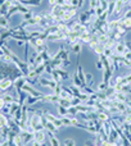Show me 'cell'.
<instances>
[{
	"label": "cell",
	"instance_id": "1",
	"mask_svg": "<svg viewBox=\"0 0 131 146\" xmlns=\"http://www.w3.org/2000/svg\"><path fill=\"white\" fill-rule=\"evenodd\" d=\"M22 91H23V92H26L27 95H30V96H37V98L45 95V94H43L41 91H37L35 87H33V86L28 85V83H25V85L22 86Z\"/></svg>",
	"mask_w": 131,
	"mask_h": 146
},
{
	"label": "cell",
	"instance_id": "2",
	"mask_svg": "<svg viewBox=\"0 0 131 146\" xmlns=\"http://www.w3.org/2000/svg\"><path fill=\"white\" fill-rule=\"evenodd\" d=\"M59 100H61V98H59L58 95H55V94H45V95L41 98V101H43V103L55 104V105H58Z\"/></svg>",
	"mask_w": 131,
	"mask_h": 146
},
{
	"label": "cell",
	"instance_id": "3",
	"mask_svg": "<svg viewBox=\"0 0 131 146\" xmlns=\"http://www.w3.org/2000/svg\"><path fill=\"white\" fill-rule=\"evenodd\" d=\"M39 83H40L41 86H45V87H49L50 90H55V87H57V85L58 83L55 82V81L53 80V78H45V77H43L41 76L40 77V81H39Z\"/></svg>",
	"mask_w": 131,
	"mask_h": 146
},
{
	"label": "cell",
	"instance_id": "4",
	"mask_svg": "<svg viewBox=\"0 0 131 146\" xmlns=\"http://www.w3.org/2000/svg\"><path fill=\"white\" fill-rule=\"evenodd\" d=\"M12 87H14V82H13V80L10 77L4 78V80L1 81V83H0V91H1V92H7V91Z\"/></svg>",
	"mask_w": 131,
	"mask_h": 146
},
{
	"label": "cell",
	"instance_id": "5",
	"mask_svg": "<svg viewBox=\"0 0 131 146\" xmlns=\"http://www.w3.org/2000/svg\"><path fill=\"white\" fill-rule=\"evenodd\" d=\"M45 118H46V121L51 122V123H53L54 126L57 127V128H61V127H63V123H62L61 118H57L55 115H53V114H50V113H49V111L45 114Z\"/></svg>",
	"mask_w": 131,
	"mask_h": 146
},
{
	"label": "cell",
	"instance_id": "6",
	"mask_svg": "<svg viewBox=\"0 0 131 146\" xmlns=\"http://www.w3.org/2000/svg\"><path fill=\"white\" fill-rule=\"evenodd\" d=\"M46 135H48V132L46 131H36V132H33V141L39 142V144H44V142H45V139H46Z\"/></svg>",
	"mask_w": 131,
	"mask_h": 146
},
{
	"label": "cell",
	"instance_id": "7",
	"mask_svg": "<svg viewBox=\"0 0 131 146\" xmlns=\"http://www.w3.org/2000/svg\"><path fill=\"white\" fill-rule=\"evenodd\" d=\"M21 137H22V141H23V146L31 144L33 141V133H30L28 131H22L21 132Z\"/></svg>",
	"mask_w": 131,
	"mask_h": 146
},
{
	"label": "cell",
	"instance_id": "8",
	"mask_svg": "<svg viewBox=\"0 0 131 146\" xmlns=\"http://www.w3.org/2000/svg\"><path fill=\"white\" fill-rule=\"evenodd\" d=\"M113 51H114V54H116V55H124V54L127 51V49H126V46H125L124 41H118V42L116 44V46H114Z\"/></svg>",
	"mask_w": 131,
	"mask_h": 146
},
{
	"label": "cell",
	"instance_id": "9",
	"mask_svg": "<svg viewBox=\"0 0 131 146\" xmlns=\"http://www.w3.org/2000/svg\"><path fill=\"white\" fill-rule=\"evenodd\" d=\"M76 14H77V9L67 10V12H64L62 21H64V22H70V21H72V19H73V17H75Z\"/></svg>",
	"mask_w": 131,
	"mask_h": 146
},
{
	"label": "cell",
	"instance_id": "10",
	"mask_svg": "<svg viewBox=\"0 0 131 146\" xmlns=\"http://www.w3.org/2000/svg\"><path fill=\"white\" fill-rule=\"evenodd\" d=\"M41 98L43 96H40V98H37V96H30L28 95L27 96V99H26V105H28V106H32V105H35V104H37V103H40L41 101Z\"/></svg>",
	"mask_w": 131,
	"mask_h": 146
},
{
	"label": "cell",
	"instance_id": "11",
	"mask_svg": "<svg viewBox=\"0 0 131 146\" xmlns=\"http://www.w3.org/2000/svg\"><path fill=\"white\" fill-rule=\"evenodd\" d=\"M10 7H12V1H10V0H7V1L0 7V15H7V13H8V10L10 9Z\"/></svg>",
	"mask_w": 131,
	"mask_h": 146
},
{
	"label": "cell",
	"instance_id": "12",
	"mask_svg": "<svg viewBox=\"0 0 131 146\" xmlns=\"http://www.w3.org/2000/svg\"><path fill=\"white\" fill-rule=\"evenodd\" d=\"M48 139H49V142H50L51 146H61V142H59V140L55 137V133L48 132Z\"/></svg>",
	"mask_w": 131,
	"mask_h": 146
},
{
	"label": "cell",
	"instance_id": "13",
	"mask_svg": "<svg viewBox=\"0 0 131 146\" xmlns=\"http://www.w3.org/2000/svg\"><path fill=\"white\" fill-rule=\"evenodd\" d=\"M91 36L93 33L91 32H85V33H80V42L81 44H89L91 41Z\"/></svg>",
	"mask_w": 131,
	"mask_h": 146
},
{
	"label": "cell",
	"instance_id": "14",
	"mask_svg": "<svg viewBox=\"0 0 131 146\" xmlns=\"http://www.w3.org/2000/svg\"><path fill=\"white\" fill-rule=\"evenodd\" d=\"M44 127H45L46 132H53V133H57V132H58V129H59V128H57V127L54 126L51 122H49V121H46L45 123H44Z\"/></svg>",
	"mask_w": 131,
	"mask_h": 146
},
{
	"label": "cell",
	"instance_id": "15",
	"mask_svg": "<svg viewBox=\"0 0 131 146\" xmlns=\"http://www.w3.org/2000/svg\"><path fill=\"white\" fill-rule=\"evenodd\" d=\"M7 15H0V28L3 30H9V22H8Z\"/></svg>",
	"mask_w": 131,
	"mask_h": 146
},
{
	"label": "cell",
	"instance_id": "16",
	"mask_svg": "<svg viewBox=\"0 0 131 146\" xmlns=\"http://www.w3.org/2000/svg\"><path fill=\"white\" fill-rule=\"evenodd\" d=\"M104 50H106V46H104V44L99 42L98 45H96V48L94 49V53H95L98 56H100V55H103V54H104Z\"/></svg>",
	"mask_w": 131,
	"mask_h": 146
},
{
	"label": "cell",
	"instance_id": "17",
	"mask_svg": "<svg viewBox=\"0 0 131 146\" xmlns=\"http://www.w3.org/2000/svg\"><path fill=\"white\" fill-rule=\"evenodd\" d=\"M124 1L122 0H116V7H114V15H120L122 10V7H124Z\"/></svg>",
	"mask_w": 131,
	"mask_h": 146
},
{
	"label": "cell",
	"instance_id": "18",
	"mask_svg": "<svg viewBox=\"0 0 131 146\" xmlns=\"http://www.w3.org/2000/svg\"><path fill=\"white\" fill-rule=\"evenodd\" d=\"M55 71L59 74V77H61L62 81H63V80H68V78H70V74H68L67 71H66L64 68H58V69H55Z\"/></svg>",
	"mask_w": 131,
	"mask_h": 146
},
{
	"label": "cell",
	"instance_id": "19",
	"mask_svg": "<svg viewBox=\"0 0 131 146\" xmlns=\"http://www.w3.org/2000/svg\"><path fill=\"white\" fill-rule=\"evenodd\" d=\"M63 123V127H67V126H72V118L71 115H63V117H59Z\"/></svg>",
	"mask_w": 131,
	"mask_h": 146
},
{
	"label": "cell",
	"instance_id": "20",
	"mask_svg": "<svg viewBox=\"0 0 131 146\" xmlns=\"http://www.w3.org/2000/svg\"><path fill=\"white\" fill-rule=\"evenodd\" d=\"M72 85L77 86V87H80V88L84 86V83L81 82V80H80V78H78L77 73H73V76H72Z\"/></svg>",
	"mask_w": 131,
	"mask_h": 146
},
{
	"label": "cell",
	"instance_id": "21",
	"mask_svg": "<svg viewBox=\"0 0 131 146\" xmlns=\"http://www.w3.org/2000/svg\"><path fill=\"white\" fill-rule=\"evenodd\" d=\"M98 114V119L102 122H109V119H111V117H109V113H107V111H103V113H96Z\"/></svg>",
	"mask_w": 131,
	"mask_h": 146
},
{
	"label": "cell",
	"instance_id": "22",
	"mask_svg": "<svg viewBox=\"0 0 131 146\" xmlns=\"http://www.w3.org/2000/svg\"><path fill=\"white\" fill-rule=\"evenodd\" d=\"M114 7H116V0H109L108 9H107V13H108L109 15H112L114 13Z\"/></svg>",
	"mask_w": 131,
	"mask_h": 146
},
{
	"label": "cell",
	"instance_id": "23",
	"mask_svg": "<svg viewBox=\"0 0 131 146\" xmlns=\"http://www.w3.org/2000/svg\"><path fill=\"white\" fill-rule=\"evenodd\" d=\"M108 87H109V85L107 82H104V81H102L98 85V92H104V91H107L108 90Z\"/></svg>",
	"mask_w": 131,
	"mask_h": 146
},
{
	"label": "cell",
	"instance_id": "24",
	"mask_svg": "<svg viewBox=\"0 0 131 146\" xmlns=\"http://www.w3.org/2000/svg\"><path fill=\"white\" fill-rule=\"evenodd\" d=\"M57 108H58V113L61 117L68 115V108H64V106H62V105H57Z\"/></svg>",
	"mask_w": 131,
	"mask_h": 146
},
{
	"label": "cell",
	"instance_id": "25",
	"mask_svg": "<svg viewBox=\"0 0 131 146\" xmlns=\"http://www.w3.org/2000/svg\"><path fill=\"white\" fill-rule=\"evenodd\" d=\"M72 50H73V53H76L78 55V54L81 53V50H82V44H81V42L75 44V45L72 46Z\"/></svg>",
	"mask_w": 131,
	"mask_h": 146
},
{
	"label": "cell",
	"instance_id": "26",
	"mask_svg": "<svg viewBox=\"0 0 131 146\" xmlns=\"http://www.w3.org/2000/svg\"><path fill=\"white\" fill-rule=\"evenodd\" d=\"M85 80H86V85L91 87V85H93V81H94L93 74H91V73H85Z\"/></svg>",
	"mask_w": 131,
	"mask_h": 146
},
{
	"label": "cell",
	"instance_id": "27",
	"mask_svg": "<svg viewBox=\"0 0 131 146\" xmlns=\"http://www.w3.org/2000/svg\"><path fill=\"white\" fill-rule=\"evenodd\" d=\"M122 25L125 26V28H126L127 31H131V18H125V19H122Z\"/></svg>",
	"mask_w": 131,
	"mask_h": 146
},
{
	"label": "cell",
	"instance_id": "28",
	"mask_svg": "<svg viewBox=\"0 0 131 146\" xmlns=\"http://www.w3.org/2000/svg\"><path fill=\"white\" fill-rule=\"evenodd\" d=\"M116 31H117V32H118V33H121L122 36H125L127 32H129V31H127L126 28H125V26L122 25V21H121V25H120L118 27H117V30H116Z\"/></svg>",
	"mask_w": 131,
	"mask_h": 146
},
{
	"label": "cell",
	"instance_id": "29",
	"mask_svg": "<svg viewBox=\"0 0 131 146\" xmlns=\"http://www.w3.org/2000/svg\"><path fill=\"white\" fill-rule=\"evenodd\" d=\"M76 114H78V110H77V106H73V105H71L70 108H68V115H71V117H75Z\"/></svg>",
	"mask_w": 131,
	"mask_h": 146
},
{
	"label": "cell",
	"instance_id": "30",
	"mask_svg": "<svg viewBox=\"0 0 131 146\" xmlns=\"http://www.w3.org/2000/svg\"><path fill=\"white\" fill-rule=\"evenodd\" d=\"M80 104H82V100H81L80 98H76V96H73V98L71 99V105H73V106H78Z\"/></svg>",
	"mask_w": 131,
	"mask_h": 146
},
{
	"label": "cell",
	"instance_id": "31",
	"mask_svg": "<svg viewBox=\"0 0 131 146\" xmlns=\"http://www.w3.org/2000/svg\"><path fill=\"white\" fill-rule=\"evenodd\" d=\"M63 146H76V142L73 139H66L63 142Z\"/></svg>",
	"mask_w": 131,
	"mask_h": 146
},
{
	"label": "cell",
	"instance_id": "32",
	"mask_svg": "<svg viewBox=\"0 0 131 146\" xmlns=\"http://www.w3.org/2000/svg\"><path fill=\"white\" fill-rule=\"evenodd\" d=\"M121 92H125V94H131V85H124L122 86V90H121Z\"/></svg>",
	"mask_w": 131,
	"mask_h": 146
},
{
	"label": "cell",
	"instance_id": "33",
	"mask_svg": "<svg viewBox=\"0 0 131 146\" xmlns=\"http://www.w3.org/2000/svg\"><path fill=\"white\" fill-rule=\"evenodd\" d=\"M33 17V14H32V12H28V13H26V14H23L22 15V18H23V21H30L31 18Z\"/></svg>",
	"mask_w": 131,
	"mask_h": 146
},
{
	"label": "cell",
	"instance_id": "34",
	"mask_svg": "<svg viewBox=\"0 0 131 146\" xmlns=\"http://www.w3.org/2000/svg\"><path fill=\"white\" fill-rule=\"evenodd\" d=\"M108 85H109V87H114V86H116V77H114V76H112V78L109 80Z\"/></svg>",
	"mask_w": 131,
	"mask_h": 146
},
{
	"label": "cell",
	"instance_id": "35",
	"mask_svg": "<svg viewBox=\"0 0 131 146\" xmlns=\"http://www.w3.org/2000/svg\"><path fill=\"white\" fill-rule=\"evenodd\" d=\"M96 68L99 69V71H103L104 69V66H103V62L100 60V59H98V62H96Z\"/></svg>",
	"mask_w": 131,
	"mask_h": 146
},
{
	"label": "cell",
	"instance_id": "36",
	"mask_svg": "<svg viewBox=\"0 0 131 146\" xmlns=\"http://www.w3.org/2000/svg\"><path fill=\"white\" fill-rule=\"evenodd\" d=\"M125 18H131V9H129L127 12H125V14L122 15V17H120V19H125Z\"/></svg>",
	"mask_w": 131,
	"mask_h": 146
},
{
	"label": "cell",
	"instance_id": "37",
	"mask_svg": "<svg viewBox=\"0 0 131 146\" xmlns=\"http://www.w3.org/2000/svg\"><path fill=\"white\" fill-rule=\"evenodd\" d=\"M84 146H95V141H94V139L93 140H88V141L84 144Z\"/></svg>",
	"mask_w": 131,
	"mask_h": 146
},
{
	"label": "cell",
	"instance_id": "38",
	"mask_svg": "<svg viewBox=\"0 0 131 146\" xmlns=\"http://www.w3.org/2000/svg\"><path fill=\"white\" fill-rule=\"evenodd\" d=\"M70 4L72 5L73 8H77L78 9V0H70Z\"/></svg>",
	"mask_w": 131,
	"mask_h": 146
},
{
	"label": "cell",
	"instance_id": "39",
	"mask_svg": "<svg viewBox=\"0 0 131 146\" xmlns=\"http://www.w3.org/2000/svg\"><path fill=\"white\" fill-rule=\"evenodd\" d=\"M15 44H17V46H19V48H22V46H25V45H26V41L17 40V41H15Z\"/></svg>",
	"mask_w": 131,
	"mask_h": 146
},
{
	"label": "cell",
	"instance_id": "40",
	"mask_svg": "<svg viewBox=\"0 0 131 146\" xmlns=\"http://www.w3.org/2000/svg\"><path fill=\"white\" fill-rule=\"evenodd\" d=\"M71 66V62H70V59H66V60H63V68L66 69L67 67H70Z\"/></svg>",
	"mask_w": 131,
	"mask_h": 146
},
{
	"label": "cell",
	"instance_id": "41",
	"mask_svg": "<svg viewBox=\"0 0 131 146\" xmlns=\"http://www.w3.org/2000/svg\"><path fill=\"white\" fill-rule=\"evenodd\" d=\"M0 146H9V144H8V140H3L0 141Z\"/></svg>",
	"mask_w": 131,
	"mask_h": 146
},
{
	"label": "cell",
	"instance_id": "42",
	"mask_svg": "<svg viewBox=\"0 0 131 146\" xmlns=\"http://www.w3.org/2000/svg\"><path fill=\"white\" fill-rule=\"evenodd\" d=\"M49 4H50V7H54V5H57V0H49Z\"/></svg>",
	"mask_w": 131,
	"mask_h": 146
},
{
	"label": "cell",
	"instance_id": "43",
	"mask_svg": "<svg viewBox=\"0 0 131 146\" xmlns=\"http://www.w3.org/2000/svg\"><path fill=\"white\" fill-rule=\"evenodd\" d=\"M0 139H1V136H0Z\"/></svg>",
	"mask_w": 131,
	"mask_h": 146
}]
</instances>
